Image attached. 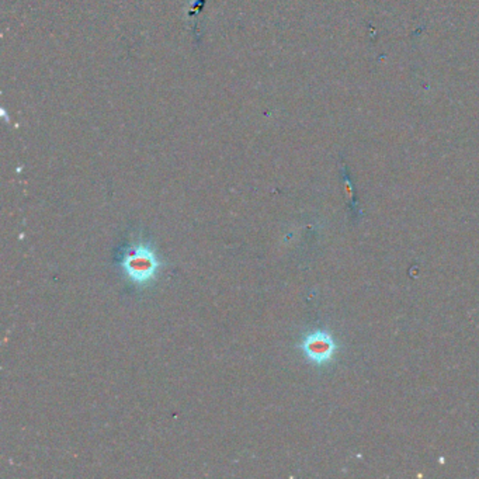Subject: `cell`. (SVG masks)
Segmentation results:
<instances>
[{
  "mask_svg": "<svg viewBox=\"0 0 479 479\" xmlns=\"http://www.w3.org/2000/svg\"><path fill=\"white\" fill-rule=\"evenodd\" d=\"M119 265L132 284L143 287L156 278L162 264L155 250L140 240L125 250Z\"/></svg>",
  "mask_w": 479,
  "mask_h": 479,
  "instance_id": "obj_1",
  "label": "cell"
},
{
  "mask_svg": "<svg viewBox=\"0 0 479 479\" xmlns=\"http://www.w3.org/2000/svg\"><path fill=\"white\" fill-rule=\"evenodd\" d=\"M299 347L303 355L316 365L329 364L337 351L334 337L326 330H313L308 333L302 339Z\"/></svg>",
  "mask_w": 479,
  "mask_h": 479,
  "instance_id": "obj_2",
  "label": "cell"
}]
</instances>
